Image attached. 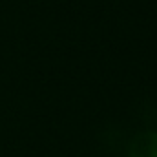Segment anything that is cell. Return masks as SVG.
<instances>
[{
    "instance_id": "cell-1",
    "label": "cell",
    "mask_w": 157,
    "mask_h": 157,
    "mask_svg": "<svg viewBox=\"0 0 157 157\" xmlns=\"http://www.w3.org/2000/svg\"><path fill=\"white\" fill-rule=\"evenodd\" d=\"M128 157H157V132L137 133L130 141Z\"/></svg>"
}]
</instances>
